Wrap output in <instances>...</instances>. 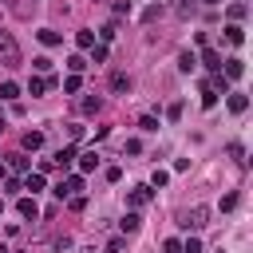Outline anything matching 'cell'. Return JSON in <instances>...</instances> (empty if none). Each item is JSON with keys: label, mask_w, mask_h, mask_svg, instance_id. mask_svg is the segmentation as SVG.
Instances as JSON below:
<instances>
[{"label": "cell", "mask_w": 253, "mask_h": 253, "mask_svg": "<svg viewBox=\"0 0 253 253\" xmlns=\"http://www.w3.org/2000/svg\"><path fill=\"white\" fill-rule=\"evenodd\" d=\"M24 186L32 190V194H40V190H44V174H28V178H24Z\"/></svg>", "instance_id": "cell-14"}, {"label": "cell", "mask_w": 253, "mask_h": 253, "mask_svg": "<svg viewBox=\"0 0 253 253\" xmlns=\"http://www.w3.org/2000/svg\"><path fill=\"white\" fill-rule=\"evenodd\" d=\"M32 68H36V75H48V72H52V59L40 55V59H32Z\"/></svg>", "instance_id": "cell-20"}, {"label": "cell", "mask_w": 253, "mask_h": 253, "mask_svg": "<svg viewBox=\"0 0 253 253\" xmlns=\"http://www.w3.org/2000/svg\"><path fill=\"white\" fill-rule=\"evenodd\" d=\"M40 44H44V48H55V44H59V32L44 28V32H40Z\"/></svg>", "instance_id": "cell-15"}, {"label": "cell", "mask_w": 253, "mask_h": 253, "mask_svg": "<svg viewBox=\"0 0 253 253\" xmlns=\"http://www.w3.org/2000/svg\"><path fill=\"white\" fill-rule=\"evenodd\" d=\"M40 146H44V135L40 131H28L24 135V150H40Z\"/></svg>", "instance_id": "cell-9"}, {"label": "cell", "mask_w": 253, "mask_h": 253, "mask_svg": "<svg viewBox=\"0 0 253 253\" xmlns=\"http://www.w3.org/2000/svg\"><path fill=\"white\" fill-rule=\"evenodd\" d=\"M139 226H143V217H139V214H126V217H123V234H135Z\"/></svg>", "instance_id": "cell-13"}, {"label": "cell", "mask_w": 253, "mask_h": 253, "mask_svg": "<svg viewBox=\"0 0 253 253\" xmlns=\"http://www.w3.org/2000/svg\"><path fill=\"white\" fill-rule=\"evenodd\" d=\"M139 126H143V131H158V119H154V115H143Z\"/></svg>", "instance_id": "cell-29"}, {"label": "cell", "mask_w": 253, "mask_h": 253, "mask_svg": "<svg viewBox=\"0 0 253 253\" xmlns=\"http://www.w3.org/2000/svg\"><path fill=\"white\" fill-rule=\"evenodd\" d=\"M182 253H202V241H198V237H190V241L182 245Z\"/></svg>", "instance_id": "cell-30"}, {"label": "cell", "mask_w": 253, "mask_h": 253, "mask_svg": "<svg viewBox=\"0 0 253 253\" xmlns=\"http://www.w3.org/2000/svg\"><path fill=\"white\" fill-rule=\"evenodd\" d=\"M8 166H12V170H28L32 163H28V158H24V154H8Z\"/></svg>", "instance_id": "cell-21"}, {"label": "cell", "mask_w": 253, "mask_h": 253, "mask_svg": "<svg viewBox=\"0 0 253 253\" xmlns=\"http://www.w3.org/2000/svg\"><path fill=\"white\" fill-rule=\"evenodd\" d=\"M79 190H83V178L72 174L68 182H59V186H55V198H72V194H79Z\"/></svg>", "instance_id": "cell-3"}, {"label": "cell", "mask_w": 253, "mask_h": 253, "mask_svg": "<svg viewBox=\"0 0 253 253\" xmlns=\"http://www.w3.org/2000/svg\"><path fill=\"white\" fill-rule=\"evenodd\" d=\"M0 63L4 68H16L20 63V44H16L12 32H0Z\"/></svg>", "instance_id": "cell-1"}, {"label": "cell", "mask_w": 253, "mask_h": 253, "mask_svg": "<svg viewBox=\"0 0 253 253\" xmlns=\"http://www.w3.org/2000/svg\"><path fill=\"white\" fill-rule=\"evenodd\" d=\"M245 107H249V99H245L241 91H234V95H230V111H234V115H241Z\"/></svg>", "instance_id": "cell-11"}, {"label": "cell", "mask_w": 253, "mask_h": 253, "mask_svg": "<svg viewBox=\"0 0 253 253\" xmlns=\"http://www.w3.org/2000/svg\"><path fill=\"white\" fill-rule=\"evenodd\" d=\"M75 44H79L83 52H91V48H95V32H79V36H75Z\"/></svg>", "instance_id": "cell-16"}, {"label": "cell", "mask_w": 253, "mask_h": 253, "mask_svg": "<svg viewBox=\"0 0 253 253\" xmlns=\"http://www.w3.org/2000/svg\"><path fill=\"white\" fill-rule=\"evenodd\" d=\"M226 40H230V44H245V32H241V24H230V28H226Z\"/></svg>", "instance_id": "cell-12"}, {"label": "cell", "mask_w": 253, "mask_h": 253, "mask_svg": "<svg viewBox=\"0 0 253 253\" xmlns=\"http://www.w3.org/2000/svg\"><path fill=\"white\" fill-rule=\"evenodd\" d=\"M95 166H99V154H95V150H87V154L79 158V170H83V174H91Z\"/></svg>", "instance_id": "cell-8"}, {"label": "cell", "mask_w": 253, "mask_h": 253, "mask_svg": "<svg viewBox=\"0 0 253 253\" xmlns=\"http://www.w3.org/2000/svg\"><path fill=\"white\" fill-rule=\"evenodd\" d=\"M68 68H72V75H79V72L87 68V59H83V55H72V59H68Z\"/></svg>", "instance_id": "cell-23"}, {"label": "cell", "mask_w": 253, "mask_h": 253, "mask_svg": "<svg viewBox=\"0 0 253 253\" xmlns=\"http://www.w3.org/2000/svg\"><path fill=\"white\" fill-rule=\"evenodd\" d=\"M202 59H206V68H210V72H214V75H217V72H221V55H217V52H206V55H202Z\"/></svg>", "instance_id": "cell-17"}, {"label": "cell", "mask_w": 253, "mask_h": 253, "mask_svg": "<svg viewBox=\"0 0 253 253\" xmlns=\"http://www.w3.org/2000/svg\"><path fill=\"white\" fill-rule=\"evenodd\" d=\"M214 103H217V91L206 87V91H202V107H214Z\"/></svg>", "instance_id": "cell-24"}, {"label": "cell", "mask_w": 253, "mask_h": 253, "mask_svg": "<svg viewBox=\"0 0 253 253\" xmlns=\"http://www.w3.org/2000/svg\"><path fill=\"white\" fill-rule=\"evenodd\" d=\"M182 226H186V230H202V226H210V210H206V206H194V210L186 214Z\"/></svg>", "instance_id": "cell-2"}, {"label": "cell", "mask_w": 253, "mask_h": 253, "mask_svg": "<svg viewBox=\"0 0 253 253\" xmlns=\"http://www.w3.org/2000/svg\"><path fill=\"white\" fill-rule=\"evenodd\" d=\"M91 59H95V63H103V59H107V48H103V44H95V48H91Z\"/></svg>", "instance_id": "cell-28"}, {"label": "cell", "mask_w": 253, "mask_h": 253, "mask_svg": "<svg viewBox=\"0 0 253 253\" xmlns=\"http://www.w3.org/2000/svg\"><path fill=\"white\" fill-rule=\"evenodd\" d=\"M16 210H20L24 217H36V214H40V206H36V198H20V206H16Z\"/></svg>", "instance_id": "cell-10"}, {"label": "cell", "mask_w": 253, "mask_h": 253, "mask_svg": "<svg viewBox=\"0 0 253 253\" xmlns=\"http://www.w3.org/2000/svg\"><path fill=\"white\" fill-rule=\"evenodd\" d=\"M99 107H103L99 99H83V103H79V111H87V115H95V111H99Z\"/></svg>", "instance_id": "cell-25"}, {"label": "cell", "mask_w": 253, "mask_h": 253, "mask_svg": "<svg viewBox=\"0 0 253 253\" xmlns=\"http://www.w3.org/2000/svg\"><path fill=\"white\" fill-rule=\"evenodd\" d=\"M245 75V59H226V79H241Z\"/></svg>", "instance_id": "cell-6"}, {"label": "cell", "mask_w": 253, "mask_h": 253, "mask_svg": "<svg viewBox=\"0 0 253 253\" xmlns=\"http://www.w3.org/2000/svg\"><path fill=\"white\" fill-rule=\"evenodd\" d=\"M72 158H75V146H63V150H59V154L52 158V163H55L59 170H68V166H72Z\"/></svg>", "instance_id": "cell-7"}, {"label": "cell", "mask_w": 253, "mask_h": 253, "mask_svg": "<svg viewBox=\"0 0 253 253\" xmlns=\"http://www.w3.org/2000/svg\"><path fill=\"white\" fill-rule=\"evenodd\" d=\"M16 95H20V87L8 79V83H0V99H16Z\"/></svg>", "instance_id": "cell-19"}, {"label": "cell", "mask_w": 253, "mask_h": 253, "mask_svg": "<svg viewBox=\"0 0 253 253\" xmlns=\"http://www.w3.org/2000/svg\"><path fill=\"white\" fill-rule=\"evenodd\" d=\"M241 16H245V4H241V0H237V4H230V20H234V24H237V20H241Z\"/></svg>", "instance_id": "cell-26"}, {"label": "cell", "mask_w": 253, "mask_h": 253, "mask_svg": "<svg viewBox=\"0 0 253 253\" xmlns=\"http://www.w3.org/2000/svg\"><path fill=\"white\" fill-rule=\"evenodd\" d=\"M55 87V79H44V75H32L28 79V95H44V91H52Z\"/></svg>", "instance_id": "cell-5"}, {"label": "cell", "mask_w": 253, "mask_h": 253, "mask_svg": "<svg viewBox=\"0 0 253 253\" xmlns=\"http://www.w3.org/2000/svg\"><path fill=\"white\" fill-rule=\"evenodd\" d=\"M150 198H154V190H150V186H135V190H131V194H126V202H131L135 210H139V206H146Z\"/></svg>", "instance_id": "cell-4"}, {"label": "cell", "mask_w": 253, "mask_h": 253, "mask_svg": "<svg viewBox=\"0 0 253 253\" xmlns=\"http://www.w3.org/2000/svg\"><path fill=\"white\" fill-rule=\"evenodd\" d=\"M126 87H131V79H126L123 72H115V75H111V91H126Z\"/></svg>", "instance_id": "cell-18"}, {"label": "cell", "mask_w": 253, "mask_h": 253, "mask_svg": "<svg viewBox=\"0 0 253 253\" xmlns=\"http://www.w3.org/2000/svg\"><path fill=\"white\" fill-rule=\"evenodd\" d=\"M163 249H166V253H182V245H178L174 237H170V241H163Z\"/></svg>", "instance_id": "cell-31"}, {"label": "cell", "mask_w": 253, "mask_h": 253, "mask_svg": "<svg viewBox=\"0 0 253 253\" xmlns=\"http://www.w3.org/2000/svg\"><path fill=\"white\" fill-rule=\"evenodd\" d=\"M178 68H182V72H194V55H190V52H182V59H178Z\"/></svg>", "instance_id": "cell-27"}, {"label": "cell", "mask_w": 253, "mask_h": 253, "mask_svg": "<svg viewBox=\"0 0 253 253\" xmlns=\"http://www.w3.org/2000/svg\"><path fill=\"white\" fill-rule=\"evenodd\" d=\"M79 87H83V79H79V75H68V79H63V91H68V95H75Z\"/></svg>", "instance_id": "cell-22"}, {"label": "cell", "mask_w": 253, "mask_h": 253, "mask_svg": "<svg viewBox=\"0 0 253 253\" xmlns=\"http://www.w3.org/2000/svg\"><path fill=\"white\" fill-rule=\"evenodd\" d=\"M206 4H221V0H206Z\"/></svg>", "instance_id": "cell-32"}]
</instances>
